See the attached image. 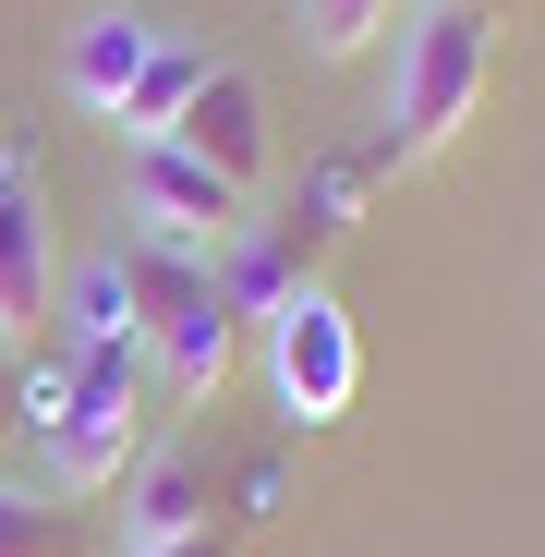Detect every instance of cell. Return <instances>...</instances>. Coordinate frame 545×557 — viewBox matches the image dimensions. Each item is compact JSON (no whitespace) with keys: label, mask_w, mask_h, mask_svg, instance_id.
Wrapping results in <instances>:
<instances>
[{"label":"cell","mask_w":545,"mask_h":557,"mask_svg":"<svg viewBox=\"0 0 545 557\" xmlns=\"http://www.w3.org/2000/svg\"><path fill=\"white\" fill-rule=\"evenodd\" d=\"M73 351H122L146 315H134V255H98V267H73Z\"/></svg>","instance_id":"obj_11"},{"label":"cell","mask_w":545,"mask_h":557,"mask_svg":"<svg viewBox=\"0 0 545 557\" xmlns=\"http://www.w3.org/2000/svg\"><path fill=\"white\" fill-rule=\"evenodd\" d=\"M195 85H207V49L158 37V49H146V73H134V98H122V134H134V146H158L182 110H195Z\"/></svg>","instance_id":"obj_10"},{"label":"cell","mask_w":545,"mask_h":557,"mask_svg":"<svg viewBox=\"0 0 545 557\" xmlns=\"http://www.w3.org/2000/svg\"><path fill=\"white\" fill-rule=\"evenodd\" d=\"M158 146H182L195 170H219L231 195H255L267 182V85L243 73V61H207V85H195V110H182Z\"/></svg>","instance_id":"obj_6"},{"label":"cell","mask_w":545,"mask_h":557,"mask_svg":"<svg viewBox=\"0 0 545 557\" xmlns=\"http://www.w3.org/2000/svg\"><path fill=\"white\" fill-rule=\"evenodd\" d=\"M461 13H485V25H521V13H533V0H461Z\"/></svg>","instance_id":"obj_15"},{"label":"cell","mask_w":545,"mask_h":557,"mask_svg":"<svg viewBox=\"0 0 545 557\" xmlns=\"http://www.w3.org/2000/svg\"><path fill=\"white\" fill-rule=\"evenodd\" d=\"M207 509H219V485H207V460H195V448H158V460H134V485H122L134 545H182V533H207Z\"/></svg>","instance_id":"obj_8"},{"label":"cell","mask_w":545,"mask_h":557,"mask_svg":"<svg viewBox=\"0 0 545 557\" xmlns=\"http://www.w3.org/2000/svg\"><path fill=\"white\" fill-rule=\"evenodd\" d=\"M61 315V243H49V195L25 146H0V351H25Z\"/></svg>","instance_id":"obj_5"},{"label":"cell","mask_w":545,"mask_h":557,"mask_svg":"<svg viewBox=\"0 0 545 557\" xmlns=\"http://www.w3.org/2000/svg\"><path fill=\"white\" fill-rule=\"evenodd\" d=\"M37 436H49V473L73 497L134 485V460H146V376H134V351H73L49 376V400H37Z\"/></svg>","instance_id":"obj_2"},{"label":"cell","mask_w":545,"mask_h":557,"mask_svg":"<svg viewBox=\"0 0 545 557\" xmlns=\"http://www.w3.org/2000/svg\"><path fill=\"white\" fill-rule=\"evenodd\" d=\"M134 557H231L219 533H182V545H134Z\"/></svg>","instance_id":"obj_14"},{"label":"cell","mask_w":545,"mask_h":557,"mask_svg":"<svg viewBox=\"0 0 545 557\" xmlns=\"http://www.w3.org/2000/svg\"><path fill=\"white\" fill-rule=\"evenodd\" d=\"M267 376H280V412L292 424H339L351 388H363V339H351V315L315 292V278L267 315Z\"/></svg>","instance_id":"obj_4"},{"label":"cell","mask_w":545,"mask_h":557,"mask_svg":"<svg viewBox=\"0 0 545 557\" xmlns=\"http://www.w3.org/2000/svg\"><path fill=\"white\" fill-rule=\"evenodd\" d=\"M485 85H497V25L461 13V0H424L412 37H400V85H388V158L461 146V122L485 110Z\"/></svg>","instance_id":"obj_1"},{"label":"cell","mask_w":545,"mask_h":557,"mask_svg":"<svg viewBox=\"0 0 545 557\" xmlns=\"http://www.w3.org/2000/svg\"><path fill=\"white\" fill-rule=\"evenodd\" d=\"M134 315H146V339H158V363L182 388H219L231 376V278L207 255L134 231Z\"/></svg>","instance_id":"obj_3"},{"label":"cell","mask_w":545,"mask_h":557,"mask_svg":"<svg viewBox=\"0 0 545 557\" xmlns=\"http://www.w3.org/2000/svg\"><path fill=\"white\" fill-rule=\"evenodd\" d=\"M146 49H158V25H146V13H98V25H73V98L98 110V122H122Z\"/></svg>","instance_id":"obj_9"},{"label":"cell","mask_w":545,"mask_h":557,"mask_svg":"<svg viewBox=\"0 0 545 557\" xmlns=\"http://www.w3.org/2000/svg\"><path fill=\"white\" fill-rule=\"evenodd\" d=\"M134 231L146 243H182V255H219L243 231V195L219 170H195L182 146H134Z\"/></svg>","instance_id":"obj_7"},{"label":"cell","mask_w":545,"mask_h":557,"mask_svg":"<svg viewBox=\"0 0 545 557\" xmlns=\"http://www.w3.org/2000/svg\"><path fill=\"white\" fill-rule=\"evenodd\" d=\"M0 557H73V521H61V509H37V497H13V485H0Z\"/></svg>","instance_id":"obj_13"},{"label":"cell","mask_w":545,"mask_h":557,"mask_svg":"<svg viewBox=\"0 0 545 557\" xmlns=\"http://www.w3.org/2000/svg\"><path fill=\"white\" fill-rule=\"evenodd\" d=\"M376 25H400V0H304V37H315V61L376 49Z\"/></svg>","instance_id":"obj_12"},{"label":"cell","mask_w":545,"mask_h":557,"mask_svg":"<svg viewBox=\"0 0 545 557\" xmlns=\"http://www.w3.org/2000/svg\"><path fill=\"white\" fill-rule=\"evenodd\" d=\"M0 424H13V376H0Z\"/></svg>","instance_id":"obj_16"}]
</instances>
